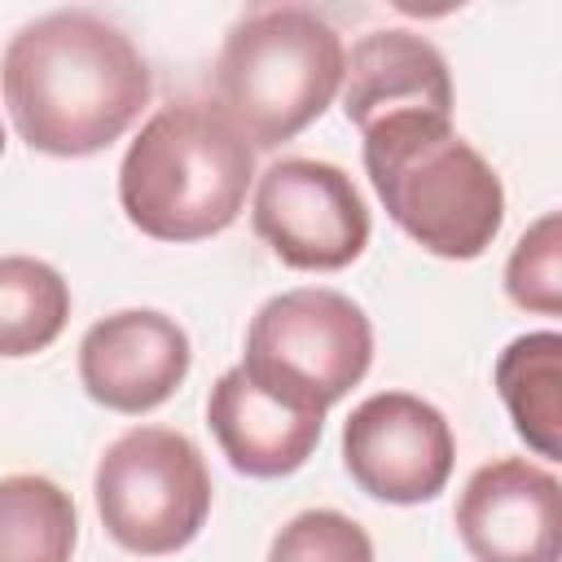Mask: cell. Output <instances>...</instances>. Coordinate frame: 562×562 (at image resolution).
Here are the masks:
<instances>
[{"mask_svg":"<svg viewBox=\"0 0 562 562\" xmlns=\"http://www.w3.org/2000/svg\"><path fill=\"white\" fill-rule=\"evenodd\" d=\"M255 180V149L202 101L162 105L127 145L119 202L154 241H202L224 233Z\"/></svg>","mask_w":562,"mask_h":562,"instance_id":"7a4b0ae2","label":"cell"},{"mask_svg":"<svg viewBox=\"0 0 562 562\" xmlns=\"http://www.w3.org/2000/svg\"><path fill=\"white\" fill-rule=\"evenodd\" d=\"M189 360V334L171 316L154 307H127L83 334L79 382L101 408L136 417L176 395Z\"/></svg>","mask_w":562,"mask_h":562,"instance_id":"30bf717a","label":"cell"},{"mask_svg":"<svg viewBox=\"0 0 562 562\" xmlns=\"http://www.w3.org/2000/svg\"><path fill=\"white\" fill-rule=\"evenodd\" d=\"M75 501L44 474L0 479V562H70Z\"/></svg>","mask_w":562,"mask_h":562,"instance_id":"5bb4252c","label":"cell"},{"mask_svg":"<svg viewBox=\"0 0 562 562\" xmlns=\"http://www.w3.org/2000/svg\"><path fill=\"white\" fill-rule=\"evenodd\" d=\"M255 233L299 272H338L369 246V206L351 176L321 158H281L255 184Z\"/></svg>","mask_w":562,"mask_h":562,"instance_id":"52a82bcc","label":"cell"},{"mask_svg":"<svg viewBox=\"0 0 562 562\" xmlns=\"http://www.w3.org/2000/svg\"><path fill=\"white\" fill-rule=\"evenodd\" d=\"M70 316V285L61 272L31 255H0V356L44 351Z\"/></svg>","mask_w":562,"mask_h":562,"instance_id":"9a60e30c","label":"cell"},{"mask_svg":"<svg viewBox=\"0 0 562 562\" xmlns=\"http://www.w3.org/2000/svg\"><path fill=\"white\" fill-rule=\"evenodd\" d=\"M268 562H373V540L338 509H303L272 536Z\"/></svg>","mask_w":562,"mask_h":562,"instance_id":"e0dca14e","label":"cell"},{"mask_svg":"<svg viewBox=\"0 0 562 562\" xmlns=\"http://www.w3.org/2000/svg\"><path fill=\"white\" fill-rule=\"evenodd\" d=\"M369 360L373 325L364 307L338 290L303 285L255 312L241 369L277 400L325 413L369 373Z\"/></svg>","mask_w":562,"mask_h":562,"instance_id":"5b68a950","label":"cell"},{"mask_svg":"<svg viewBox=\"0 0 562 562\" xmlns=\"http://www.w3.org/2000/svg\"><path fill=\"white\" fill-rule=\"evenodd\" d=\"M452 426L448 417L408 391H378L342 422V465L386 505H422L443 492L452 474Z\"/></svg>","mask_w":562,"mask_h":562,"instance_id":"ba28073f","label":"cell"},{"mask_svg":"<svg viewBox=\"0 0 562 562\" xmlns=\"http://www.w3.org/2000/svg\"><path fill=\"white\" fill-rule=\"evenodd\" d=\"M342 110L360 136L391 119H452L443 53L404 26L360 35L342 57Z\"/></svg>","mask_w":562,"mask_h":562,"instance_id":"8fae6325","label":"cell"},{"mask_svg":"<svg viewBox=\"0 0 562 562\" xmlns=\"http://www.w3.org/2000/svg\"><path fill=\"white\" fill-rule=\"evenodd\" d=\"M342 40L307 4H255L224 35L215 110L255 149L294 140L342 88Z\"/></svg>","mask_w":562,"mask_h":562,"instance_id":"277c9868","label":"cell"},{"mask_svg":"<svg viewBox=\"0 0 562 562\" xmlns=\"http://www.w3.org/2000/svg\"><path fill=\"white\" fill-rule=\"evenodd\" d=\"M97 514L114 544L140 558L184 549L211 514V474L198 443L167 426H132L97 461Z\"/></svg>","mask_w":562,"mask_h":562,"instance_id":"8992f818","label":"cell"},{"mask_svg":"<svg viewBox=\"0 0 562 562\" xmlns=\"http://www.w3.org/2000/svg\"><path fill=\"white\" fill-rule=\"evenodd\" d=\"M0 83L18 136L53 158L105 149L154 92L140 48L92 9H57L26 22L4 48Z\"/></svg>","mask_w":562,"mask_h":562,"instance_id":"6da1fadb","label":"cell"},{"mask_svg":"<svg viewBox=\"0 0 562 562\" xmlns=\"http://www.w3.org/2000/svg\"><path fill=\"white\" fill-rule=\"evenodd\" d=\"M206 422L220 439V452L228 457L237 474L281 479V474H294L312 457V448L321 443L325 413L277 400L241 364H233L211 386Z\"/></svg>","mask_w":562,"mask_h":562,"instance_id":"7c38bea8","label":"cell"},{"mask_svg":"<svg viewBox=\"0 0 562 562\" xmlns=\"http://www.w3.org/2000/svg\"><path fill=\"white\" fill-rule=\"evenodd\" d=\"M364 171L386 215L439 259H479L501 233V176L452 132V119H391L369 127Z\"/></svg>","mask_w":562,"mask_h":562,"instance_id":"3957f363","label":"cell"},{"mask_svg":"<svg viewBox=\"0 0 562 562\" xmlns=\"http://www.w3.org/2000/svg\"><path fill=\"white\" fill-rule=\"evenodd\" d=\"M496 391L514 430L536 457H562V334L540 329L514 338L496 360Z\"/></svg>","mask_w":562,"mask_h":562,"instance_id":"4fadbf2b","label":"cell"},{"mask_svg":"<svg viewBox=\"0 0 562 562\" xmlns=\"http://www.w3.org/2000/svg\"><path fill=\"white\" fill-rule=\"evenodd\" d=\"M0 154H4V127H0Z\"/></svg>","mask_w":562,"mask_h":562,"instance_id":"ac0fdd59","label":"cell"},{"mask_svg":"<svg viewBox=\"0 0 562 562\" xmlns=\"http://www.w3.org/2000/svg\"><path fill=\"white\" fill-rule=\"evenodd\" d=\"M452 518L474 562L562 558V483L522 457L479 465L461 487Z\"/></svg>","mask_w":562,"mask_h":562,"instance_id":"9c48e42d","label":"cell"},{"mask_svg":"<svg viewBox=\"0 0 562 562\" xmlns=\"http://www.w3.org/2000/svg\"><path fill=\"white\" fill-rule=\"evenodd\" d=\"M505 294L522 312L558 316L562 312V215H540L514 246L505 263Z\"/></svg>","mask_w":562,"mask_h":562,"instance_id":"2e32d148","label":"cell"}]
</instances>
